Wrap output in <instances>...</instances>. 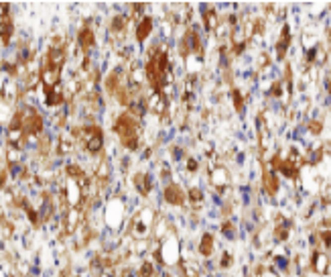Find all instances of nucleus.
Listing matches in <instances>:
<instances>
[{
    "label": "nucleus",
    "instance_id": "f257e3e1",
    "mask_svg": "<svg viewBox=\"0 0 331 277\" xmlns=\"http://www.w3.org/2000/svg\"><path fill=\"white\" fill-rule=\"evenodd\" d=\"M138 120L132 116V114H120L118 120L114 122V133L120 137L122 145L130 151L138 149V141H140V133H138Z\"/></svg>",
    "mask_w": 331,
    "mask_h": 277
},
{
    "label": "nucleus",
    "instance_id": "f03ea898",
    "mask_svg": "<svg viewBox=\"0 0 331 277\" xmlns=\"http://www.w3.org/2000/svg\"><path fill=\"white\" fill-rule=\"evenodd\" d=\"M10 129H20L27 137L41 135V131H43V118H41V114L35 108H31V106H23V108L16 110L12 114Z\"/></svg>",
    "mask_w": 331,
    "mask_h": 277
},
{
    "label": "nucleus",
    "instance_id": "7ed1b4c3",
    "mask_svg": "<svg viewBox=\"0 0 331 277\" xmlns=\"http://www.w3.org/2000/svg\"><path fill=\"white\" fill-rule=\"evenodd\" d=\"M77 137L81 141V145L87 149L90 153H100L102 145H104V133L98 124H87L81 131H77Z\"/></svg>",
    "mask_w": 331,
    "mask_h": 277
},
{
    "label": "nucleus",
    "instance_id": "20e7f679",
    "mask_svg": "<svg viewBox=\"0 0 331 277\" xmlns=\"http://www.w3.org/2000/svg\"><path fill=\"white\" fill-rule=\"evenodd\" d=\"M154 220H157V216H154L152 210L138 212V214L130 220V234L136 237V239H144L146 234L154 228Z\"/></svg>",
    "mask_w": 331,
    "mask_h": 277
},
{
    "label": "nucleus",
    "instance_id": "39448f33",
    "mask_svg": "<svg viewBox=\"0 0 331 277\" xmlns=\"http://www.w3.org/2000/svg\"><path fill=\"white\" fill-rule=\"evenodd\" d=\"M39 76H41V82H43V86H45V90H49L61 82V68L49 66V63L43 61V68L39 70Z\"/></svg>",
    "mask_w": 331,
    "mask_h": 277
},
{
    "label": "nucleus",
    "instance_id": "423d86ee",
    "mask_svg": "<svg viewBox=\"0 0 331 277\" xmlns=\"http://www.w3.org/2000/svg\"><path fill=\"white\" fill-rule=\"evenodd\" d=\"M163 198H165V202H169V204H173V206H181V204H185L187 194L181 189L179 184H169V185L165 187V191H163Z\"/></svg>",
    "mask_w": 331,
    "mask_h": 277
},
{
    "label": "nucleus",
    "instance_id": "0eeeda50",
    "mask_svg": "<svg viewBox=\"0 0 331 277\" xmlns=\"http://www.w3.org/2000/svg\"><path fill=\"white\" fill-rule=\"evenodd\" d=\"M209 182H211V185L213 187H217V189H224V187H228V184H230V172L224 167V165H215V167H211L209 169Z\"/></svg>",
    "mask_w": 331,
    "mask_h": 277
},
{
    "label": "nucleus",
    "instance_id": "6e6552de",
    "mask_svg": "<svg viewBox=\"0 0 331 277\" xmlns=\"http://www.w3.org/2000/svg\"><path fill=\"white\" fill-rule=\"evenodd\" d=\"M262 167H264V172H262V185H264V189H266V194L274 196L276 191H278V180H276V174L268 167L266 161H264Z\"/></svg>",
    "mask_w": 331,
    "mask_h": 277
},
{
    "label": "nucleus",
    "instance_id": "1a4fd4ad",
    "mask_svg": "<svg viewBox=\"0 0 331 277\" xmlns=\"http://www.w3.org/2000/svg\"><path fill=\"white\" fill-rule=\"evenodd\" d=\"M167 104H169V100H167L163 94L152 92V96L146 100V108L163 116V114H167Z\"/></svg>",
    "mask_w": 331,
    "mask_h": 277
},
{
    "label": "nucleus",
    "instance_id": "9d476101",
    "mask_svg": "<svg viewBox=\"0 0 331 277\" xmlns=\"http://www.w3.org/2000/svg\"><path fill=\"white\" fill-rule=\"evenodd\" d=\"M81 224V210L79 208H71L65 212V216H63V228L67 230V232H73L77 230Z\"/></svg>",
    "mask_w": 331,
    "mask_h": 277
},
{
    "label": "nucleus",
    "instance_id": "9b49d317",
    "mask_svg": "<svg viewBox=\"0 0 331 277\" xmlns=\"http://www.w3.org/2000/svg\"><path fill=\"white\" fill-rule=\"evenodd\" d=\"M289 47H291V29H289V25H284L280 31V37L276 41V59H284Z\"/></svg>",
    "mask_w": 331,
    "mask_h": 277
},
{
    "label": "nucleus",
    "instance_id": "f8f14e48",
    "mask_svg": "<svg viewBox=\"0 0 331 277\" xmlns=\"http://www.w3.org/2000/svg\"><path fill=\"white\" fill-rule=\"evenodd\" d=\"M126 29H128V16L126 14H116L112 18V25H110V33H112V37L124 39Z\"/></svg>",
    "mask_w": 331,
    "mask_h": 277
},
{
    "label": "nucleus",
    "instance_id": "ddd939ff",
    "mask_svg": "<svg viewBox=\"0 0 331 277\" xmlns=\"http://www.w3.org/2000/svg\"><path fill=\"white\" fill-rule=\"evenodd\" d=\"M45 96H47V98H45V104H47V106H59V104L65 102V90H63L61 84H57V86L45 90Z\"/></svg>",
    "mask_w": 331,
    "mask_h": 277
},
{
    "label": "nucleus",
    "instance_id": "4468645a",
    "mask_svg": "<svg viewBox=\"0 0 331 277\" xmlns=\"http://www.w3.org/2000/svg\"><path fill=\"white\" fill-rule=\"evenodd\" d=\"M94 45H96V35H94V31H92L90 27H83V29L79 31V47H81V51L87 53Z\"/></svg>",
    "mask_w": 331,
    "mask_h": 277
},
{
    "label": "nucleus",
    "instance_id": "2eb2a0df",
    "mask_svg": "<svg viewBox=\"0 0 331 277\" xmlns=\"http://www.w3.org/2000/svg\"><path fill=\"white\" fill-rule=\"evenodd\" d=\"M311 267H313L315 273L325 275L329 271V257H327L325 253H315L313 255V261H311Z\"/></svg>",
    "mask_w": 331,
    "mask_h": 277
},
{
    "label": "nucleus",
    "instance_id": "dca6fc26",
    "mask_svg": "<svg viewBox=\"0 0 331 277\" xmlns=\"http://www.w3.org/2000/svg\"><path fill=\"white\" fill-rule=\"evenodd\" d=\"M75 137H77V129L73 133L61 135V139H59V151L61 153H71L73 147H75Z\"/></svg>",
    "mask_w": 331,
    "mask_h": 277
},
{
    "label": "nucleus",
    "instance_id": "f3484780",
    "mask_svg": "<svg viewBox=\"0 0 331 277\" xmlns=\"http://www.w3.org/2000/svg\"><path fill=\"white\" fill-rule=\"evenodd\" d=\"M150 31H152V18L144 16L136 27V41L138 43H144V41L148 39V35H150Z\"/></svg>",
    "mask_w": 331,
    "mask_h": 277
},
{
    "label": "nucleus",
    "instance_id": "a211bd4d",
    "mask_svg": "<svg viewBox=\"0 0 331 277\" xmlns=\"http://www.w3.org/2000/svg\"><path fill=\"white\" fill-rule=\"evenodd\" d=\"M289 230H291V222L286 220L284 216H278V218H276V228H274L276 241H284L286 237H289Z\"/></svg>",
    "mask_w": 331,
    "mask_h": 277
},
{
    "label": "nucleus",
    "instance_id": "6ab92c4d",
    "mask_svg": "<svg viewBox=\"0 0 331 277\" xmlns=\"http://www.w3.org/2000/svg\"><path fill=\"white\" fill-rule=\"evenodd\" d=\"M134 185H136V189L140 191L142 196L150 194V189H152V182H150V178L146 174H136L134 176Z\"/></svg>",
    "mask_w": 331,
    "mask_h": 277
},
{
    "label": "nucleus",
    "instance_id": "aec40b11",
    "mask_svg": "<svg viewBox=\"0 0 331 277\" xmlns=\"http://www.w3.org/2000/svg\"><path fill=\"white\" fill-rule=\"evenodd\" d=\"M203 23H205V29H207L209 33L217 29V25H219V18H217V14H215V10H213V8H209V6H203Z\"/></svg>",
    "mask_w": 331,
    "mask_h": 277
},
{
    "label": "nucleus",
    "instance_id": "412c9836",
    "mask_svg": "<svg viewBox=\"0 0 331 277\" xmlns=\"http://www.w3.org/2000/svg\"><path fill=\"white\" fill-rule=\"evenodd\" d=\"M6 163L8 165H20V163H23V149L8 145V149H6Z\"/></svg>",
    "mask_w": 331,
    "mask_h": 277
},
{
    "label": "nucleus",
    "instance_id": "4be33fe9",
    "mask_svg": "<svg viewBox=\"0 0 331 277\" xmlns=\"http://www.w3.org/2000/svg\"><path fill=\"white\" fill-rule=\"evenodd\" d=\"M199 253L203 255V257H209V255L213 253V237L209 232H205L201 237V243H199Z\"/></svg>",
    "mask_w": 331,
    "mask_h": 277
},
{
    "label": "nucleus",
    "instance_id": "5701e85b",
    "mask_svg": "<svg viewBox=\"0 0 331 277\" xmlns=\"http://www.w3.org/2000/svg\"><path fill=\"white\" fill-rule=\"evenodd\" d=\"M181 271H183V277H199V271H197L195 263H191V261H183Z\"/></svg>",
    "mask_w": 331,
    "mask_h": 277
},
{
    "label": "nucleus",
    "instance_id": "b1692460",
    "mask_svg": "<svg viewBox=\"0 0 331 277\" xmlns=\"http://www.w3.org/2000/svg\"><path fill=\"white\" fill-rule=\"evenodd\" d=\"M187 198H189L193 204H201V202H203V194H201L199 187H191L189 194H187Z\"/></svg>",
    "mask_w": 331,
    "mask_h": 277
},
{
    "label": "nucleus",
    "instance_id": "393cba45",
    "mask_svg": "<svg viewBox=\"0 0 331 277\" xmlns=\"http://www.w3.org/2000/svg\"><path fill=\"white\" fill-rule=\"evenodd\" d=\"M152 275H154V267H152V263H150V261L142 263V267H140V277H152Z\"/></svg>",
    "mask_w": 331,
    "mask_h": 277
},
{
    "label": "nucleus",
    "instance_id": "a878e982",
    "mask_svg": "<svg viewBox=\"0 0 331 277\" xmlns=\"http://www.w3.org/2000/svg\"><path fill=\"white\" fill-rule=\"evenodd\" d=\"M234 104H236V110H238V112L244 108V100H242V94H240L238 90H234Z\"/></svg>",
    "mask_w": 331,
    "mask_h": 277
},
{
    "label": "nucleus",
    "instance_id": "bb28decb",
    "mask_svg": "<svg viewBox=\"0 0 331 277\" xmlns=\"http://www.w3.org/2000/svg\"><path fill=\"white\" fill-rule=\"evenodd\" d=\"M321 129H323V124H321L319 120H311V122H309V131H311L313 135H319Z\"/></svg>",
    "mask_w": 331,
    "mask_h": 277
},
{
    "label": "nucleus",
    "instance_id": "cd10ccee",
    "mask_svg": "<svg viewBox=\"0 0 331 277\" xmlns=\"http://www.w3.org/2000/svg\"><path fill=\"white\" fill-rule=\"evenodd\" d=\"M222 232H224V234H228V237H232V234H234V226H232V222H224Z\"/></svg>",
    "mask_w": 331,
    "mask_h": 277
},
{
    "label": "nucleus",
    "instance_id": "c85d7f7f",
    "mask_svg": "<svg viewBox=\"0 0 331 277\" xmlns=\"http://www.w3.org/2000/svg\"><path fill=\"white\" fill-rule=\"evenodd\" d=\"M232 265V255H224L222 257V267H230Z\"/></svg>",
    "mask_w": 331,
    "mask_h": 277
},
{
    "label": "nucleus",
    "instance_id": "c756f323",
    "mask_svg": "<svg viewBox=\"0 0 331 277\" xmlns=\"http://www.w3.org/2000/svg\"><path fill=\"white\" fill-rule=\"evenodd\" d=\"M260 277H278L274 271H270V269H262L260 271Z\"/></svg>",
    "mask_w": 331,
    "mask_h": 277
},
{
    "label": "nucleus",
    "instance_id": "7c9ffc66",
    "mask_svg": "<svg viewBox=\"0 0 331 277\" xmlns=\"http://www.w3.org/2000/svg\"><path fill=\"white\" fill-rule=\"evenodd\" d=\"M187 169H189V172H193V169H197V163H195L193 159H189V161H187Z\"/></svg>",
    "mask_w": 331,
    "mask_h": 277
}]
</instances>
